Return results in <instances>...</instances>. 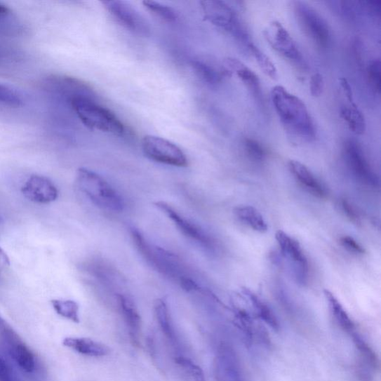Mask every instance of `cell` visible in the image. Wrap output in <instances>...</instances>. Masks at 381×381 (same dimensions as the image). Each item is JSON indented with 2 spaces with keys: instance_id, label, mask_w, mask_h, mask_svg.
I'll use <instances>...</instances> for the list:
<instances>
[{
  "instance_id": "cell-1",
  "label": "cell",
  "mask_w": 381,
  "mask_h": 381,
  "mask_svg": "<svg viewBox=\"0 0 381 381\" xmlns=\"http://www.w3.org/2000/svg\"><path fill=\"white\" fill-rule=\"evenodd\" d=\"M272 100L281 124L293 138L305 142L315 140L314 123L299 97L278 85L272 91Z\"/></svg>"
},
{
  "instance_id": "cell-2",
  "label": "cell",
  "mask_w": 381,
  "mask_h": 381,
  "mask_svg": "<svg viewBox=\"0 0 381 381\" xmlns=\"http://www.w3.org/2000/svg\"><path fill=\"white\" fill-rule=\"evenodd\" d=\"M93 95V91L79 92L65 98L84 126L114 136H124L125 125L112 110L97 103Z\"/></svg>"
},
{
  "instance_id": "cell-3",
  "label": "cell",
  "mask_w": 381,
  "mask_h": 381,
  "mask_svg": "<svg viewBox=\"0 0 381 381\" xmlns=\"http://www.w3.org/2000/svg\"><path fill=\"white\" fill-rule=\"evenodd\" d=\"M76 181L79 189L97 206L112 212L124 210L125 202L121 196L95 172L85 168H79Z\"/></svg>"
},
{
  "instance_id": "cell-4",
  "label": "cell",
  "mask_w": 381,
  "mask_h": 381,
  "mask_svg": "<svg viewBox=\"0 0 381 381\" xmlns=\"http://www.w3.org/2000/svg\"><path fill=\"white\" fill-rule=\"evenodd\" d=\"M0 347L23 373L34 375L39 372L40 363L35 354L1 316Z\"/></svg>"
},
{
  "instance_id": "cell-5",
  "label": "cell",
  "mask_w": 381,
  "mask_h": 381,
  "mask_svg": "<svg viewBox=\"0 0 381 381\" xmlns=\"http://www.w3.org/2000/svg\"><path fill=\"white\" fill-rule=\"evenodd\" d=\"M130 232L137 249L146 262L156 272L176 280L179 283L183 278L187 277L182 274L180 264L174 255L161 248L153 247L138 229L131 228Z\"/></svg>"
},
{
  "instance_id": "cell-6",
  "label": "cell",
  "mask_w": 381,
  "mask_h": 381,
  "mask_svg": "<svg viewBox=\"0 0 381 381\" xmlns=\"http://www.w3.org/2000/svg\"><path fill=\"white\" fill-rule=\"evenodd\" d=\"M204 19L223 29L248 46L250 41L248 32L241 24L236 12L227 4L218 0L201 2Z\"/></svg>"
},
{
  "instance_id": "cell-7",
  "label": "cell",
  "mask_w": 381,
  "mask_h": 381,
  "mask_svg": "<svg viewBox=\"0 0 381 381\" xmlns=\"http://www.w3.org/2000/svg\"><path fill=\"white\" fill-rule=\"evenodd\" d=\"M295 13L305 34L319 48L325 51L331 40L330 29L325 19L311 6L302 2L295 4Z\"/></svg>"
},
{
  "instance_id": "cell-8",
  "label": "cell",
  "mask_w": 381,
  "mask_h": 381,
  "mask_svg": "<svg viewBox=\"0 0 381 381\" xmlns=\"http://www.w3.org/2000/svg\"><path fill=\"white\" fill-rule=\"evenodd\" d=\"M142 147L145 155L154 162L180 168L188 166L186 154L166 139L149 135L143 138Z\"/></svg>"
},
{
  "instance_id": "cell-9",
  "label": "cell",
  "mask_w": 381,
  "mask_h": 381,
  "mask_svg": "<svg viewBox=\"0 0 381 381\" xmlns=\"http://www.w3.org/2000/svg\"><path fill=\"white\" fill-rule=\"evenodd\" d=\"M276 240L281 256L289 265L295 278L300 285H305L309 280V263L300 243L282 230L276 232Z\"/></svg>"
},
{
  "instance_id": "cell-10",
  "label": "cell",
  "mask_w": 381,
  "mask_h": 381,
  "mask_svg": "<svg viewBox=\"0 0 381 381\" xmlns=\"http://www.w3.org/2000/svg\"><path fill=\"white\" fill-rule=\"evenodd\" d=\"M343 156L352 175L367 187H377L379 180L361 145L353 140L343 145Z\"/></svg>"
},
{
  "instance_id": "cell-11",
  "label": "cell",
  "mask_w": 381,
  "mask_h": 381,
  "mask_svg": "<svg viewBox=\"0 0 381 381\" xmlns=\"http://www.w3.org/2000/svg\"><path fill=\"white\" fill-rule=\"evenodd\" d=\"M154 205L171 219L172 222L182 234L207 251L216 250V241L211 235L191 220L180 214L175 208L166 202L159 201Z\"/></svg>"
},
{
  "instance_id": "cell-12",
  "label": "cell",
  "mask_w": 381,
  "mask_h": 381,
  "mask_svg": "<svg viewBox=\"0 0 381 381\" xmlns=\"http://www.w3.org/2000/svg\"><path fill=\"white\" fill-rule=\"evenodd\" d=\"M102 4L123 27L133 33L147 36L150 34L149 23L129 3L121 0L103 1Z\"/></svg>"
},
{
  "instance_id": "cell-13",
  "label": "cell",
  "mask_w": 381,
  "mask_h": 381,
  "mask_svg": "<svg viewBox=\"0 0 381 381\" xmlns=\"http://www.w3.org/2000/svg\"><path fill=\"white\" fill-rule=\"evenodd\" d=\"M263 34L270 46L281 56L293 63L302 62V56L296 43L281 22L273 21L269 23Z\"/></svg>"
},
{
  "instance_id": "cell-14",
  "label": "cell",
  "mask_w": 381,
  "mask_h": 381,
  "mask_svg": "<svg viewBox=\"0 0 381 381\" xmlns=\"http://www.w3.org/2000/svg\"><path fill=\"white\" fill-rule=\"evenodd\" d=\"M22 192L28 200L42 204L52 203L58 196V191L53 182L40 175L31 176L25 182Z\"/></svg>"
},
{
  "instance_id": "cell-15",
  "label": "cell",
  "mask_w": 381,
  "mask_h": 381,
  "mask_svg": "<svg viewBox=\"0 0 381 381\" xmlns=\"http://www.w3.org/2000/svg\"><path fill=\"white\" fill-rule=\"evenodd\" d=\"M191 66L196 76L204 83L216 86L229 76L223 62L211 56H200L192 60Z\"/></svg>"
},
{
  "instance_id": "cell-16",
  "label": "cell",
  "mask_w": 381,
  "mask_h": 381,
  "mask_svg": "<svg viewBox=\"0 0 381 381\" xmlns=\"http://www.w3.org/2000/svg\"><path fill=\"white\" fill-rule=\"evenodd\" d=\"M288 166L293 178L305 191L319 199L327 198L328 191L325 184L308 167L297 161H290Z\"/></svg>"
},
{
  "instance_id": "cell-17",
  "label": "cell",
  "mask_w": 381,
  "mask_h": 381,
  "mask_svg": "<svg viewBox=\"0 0 381 381\" xmlns=\"http://www.w3.org/2000/svg\"><path fill=\"white\" fill-rule=\"evenodd\" d=\"M116 298L119 310L124 318L134 345L138 346L141 333V316L133 301L126 294L117 293Z\"/></svg>"
},
{
  "instance_id": "cell-18",
  "label": "cell",
  "mask_w": 381,
  "mask_h": 381,
  "mask_svg": "<svg viewBox=\"0 0 381 381\" xmlns=\"http://www.w3.org/2000/svg\"><path fill=\"white\" fill-rule=\"evenodd\" d=\"M223 64L229 76L235 74L253 93L258 96L261 95L260 79L251 69L242 63L240 60L234 58L225 59Z\"/></svg>"
},
{
  "instance_id": "cell-19",
  "label": "cell",
  "mask_w": 381,
  "mask_h": 381,
  "mask_svg": "<svg viewBox=\"0 0 381 381\" xmlns=\"http://www.w3.org/2000/svg\"><path fill=\"white\" fill-rule=\"evenodd\" d=\"M63 345L84 356L92 358L105 357L109 354V349L104 344L86 337H66Z\"/></svg>"
},
{
  "instance_id": "cell-20",
  "label": "cell",
  "mask_w": 381,
  "mask_h": 381,
  "mask_svg": "<svg viewBox=\"0 0 381 381\" xmlns=\"http://www.w3.org/2000/svg\"><path fill=\"white\" fill-rule=\"evenodd\" d=\"M234 213L240 222L253 230L264 233L268 230V226L261 213L251 206H237Z\"/></svg>"
},
{
  "instance_id": "cell-21",
  "label": "cell",
  "mask_w": 381,
  "mask_h": 381,
  "mask_svg": "<svg viewBox=\"0 0 381 381\" xmlns=\"http://www.w3.org/2000/svg\"><path fill=\"white\" fill-rule=\"evenodd\" d=\"M340 117L354 133L364 134L366 128L365 117L354 103L342 107L340 109Z\"/></svg>"
},
{
  "instance_id": "cell-22",
  "label": "cell",
  "mask_w": 381,
  "mask_h": 381,
  "mask_svg": "<svg viewBox=\"0 0 381 381\" xmlns=\"http://www.w3.org/2000/svg\"><path fill=\"white\" fill-rule=\"evenodd\" d=\"M324 294L328 303L330 311L338 325L342 329L347 331V333H353L354 324L340 302L333 293L328 290H324Z\"/></svg>"
},
{
  "instance_id": "cell-23",
  "label": "cell",
  "mask_w": 381,
  "mask_h": 381,
  "mask_svg": "<svg viewBox=\"0 0 381 381\" xmlns=\"http://www.w3.org/2000/svg\"><path fill=\"white\" fill-rule=\"evenodd\" d=\"M243 293L251 302L253 309L258 316H259L262 321L270 327L275 330H278L279 328L278 319L267 303L262 301L259 297L257 296V295L248 288H243Z\"/></svg>"
},
{
  "instance_id": "cell-24",
  "label": "cell",
  "mask_w": 381,
  "mask_h": 381,
  "mask_svg": "<svg viewBox=\"0 0 381 381\" xmlns=\"http://www.w3.org/2000/svg\"><path fill=\"white\" fill-rule=\"evenodd\" d=\"M154 312L157 323L159 327H161L163 334L172 342H176L175 329L171 321V316L166 301L162 299L157 300L154 304Z\"/></svg>"
},
{
  "instance_id": "cell-25",
  "label": "cell",
  "mask_w": 381,
  "mask_h": 381,
  "mask_svg": "<svg viewBox=\"0 0 381 381\" xmlns=\"http://www.w3.org/2000/svg\"><path fill=\"white\" fill-rule=\"evenodd\" d=\"M26 55L20 48L0 42V67L8 68L21 65Z\"/></svg>"
},
{
  "instance_id": "cell-26",
  "label": "cell",
  "mask_w": 381,
  "mask_h": 381,
  "mask_svg": "<svg viewBox=\"0 0 381 381\" xmlns=\"http://www.w3.org/2000/svg\"><path fill=\"white\" fill-rule=\"evenodd\" d=\"M21 31V26L11 9L0 4V35H15Z\"/></svg>"
},
{
  "instance_id": "cell-27",
  "label": "cell",
  "mask_w": 381,
  "mask_h": 381,
  "mask_svg": "<svg viewBox=\"0 0 381 381\" xmlns=\"http://www.w3.org/2000/svg\"><path fill=\"white\" fill-rule=\"evenodd\" d=\"M53 309L56 313L69 321L80 323L79 306L78 303L72 300H52Z\"/></svg>"
},
{
  "instance_id": "cell-28",
  "label": "cell",
  "mask_w": 381,
  "mask_h": 381,
  "mask_svg": "<svg viewBox=\"0 0 381 381\" xmlns=\"http://www.w3.org/2000/svg\"><path fill=\"white\" fill-rule=\"evenodd\" d=\"M247 46L255 58L258 65H259L265 75L273 80H276L278 72L272 60L253 43L250 42Z\"/></svg>"
},
{
  "instance_id": "cell-29",
  "label": "cell",
  "mask_w": 381,
  "mask_h": 381,
  "mask_svg": "<svg viewBox=\"0 0 381 381\" xmlns=\"http://www.w3.org/2000/svg\"><path fill=\"white\" fill-rule=\"evenodd\" d=\"M24 105L20 92L8 85L0 83V105L9 108H19Z\"/></svg>"
},
{
  "instance_id": "cell-30",
  "label": "cell",
  "mask_w": 381,
  "mask_h": 381,
  "mask_svg": "<svg viewBox=\"0 0 381 381\" xmlns=\"http://www.w3.org/2000/svg\"><path fill=\"white\" fill-rule=\"evenodd\" d=\"M243 151L250 161L262 163L267 156L266 147L259 141L253 138H245L242 142Z\"/></svg>"
},
{
  "instance_id": "cell-31",
  "label": "cell",
  "mask_w": 381,
  "mask_h": 381,
  "mask_svg": "<svg viewBox=\"0 0 381 381\" xmlns=\"http://www.w3.org/2000/svg\"><path fill=\"white\" fill-rule=\"evenodd\" d=\"M144 6L159 19L168 22H174L178 19V14L175 9L161 3L155 1H144Z\"/></svg>"
},
{
  "instance_id": "cell-32",
  "label": "cell",
  "mask_w": 381,
  "mask_h": 381,
  "mask_svg": "<svg viewBox=\"0 0 381 381\" xmlns=\"http://www.w3.org/2000/svg\"><path fill=\"white\" fill-rule=\"evenodd\" d=\"M175 363L179 366L181 370L193 380L206 381L205 375L202 368L190 359L180 355L175 357Z\"/></svg>"
},
{
  "instance_id": "cell-33",
  "label": "cell",
  "mask_w": 381,
  "mask_h": 381,
  "mask_svg": "<svg viewBox=\"0 0 381 381\" xmlns=\"http://www.w3.org/2000/svg\"><path fill=\"white\" fill-rule=\"evenodd\" d=\"M367 78L371 88L375 93H380L381 88V63L380 59H374L368 63Z\"/></svg>"
},
{
  "instance_id": "cell-34",
  "label": "cell",
  "mask_w": 381,
  "mask_h": 381,
  "mask_svg": "<svg viewBox=\"0 0 381 381\" xmlns=\"http://www.w3.org/2000/svg\"><path fill=\"white\" fill-rule=\"evenodd\" d=\"M353 338L355 346L360 352L364 361L371 367L376 368L378 366V359L373 350L357 335L354 334Z\"/></svg>"
},
{
  "instance_id": "cell-35",
  "label": "cell",
  "mask_w": 381,
  "mask_h": 381,
  "mask_svg": "<svg viewBox=\"0 0 381 381\" xmlns=\"http://www.w3.org/2000/svg\"><path fill=\"white\" fill-rule=\"evenodd\" d=\"M340 243L344 248L352 254L363 255L366 253L363 246L350 236H342Z\"/></svg>"
},
{
  "instance_id": "cell-36",
  "label": "cell",
  "mask_w": 381,
  "mask_h": 381,
  "mask_svg": "<svg viewBox=\"0 0 381 381\" xmlns=\"http://www.w3.org/2000/svg\"><path fill=\"white\" fill-rule=\"evenodd\" d=\"M325 81L319 73H315L310 79V91L314 97L321 96L324 91Z\"/></svg>"
},
{
  "instance_id": "cell-37",
  "label": "cell",
  "mask_w": 381,
  "mask_h": 381,
  "mask_svg": "<svg viewBox=\"0 0 381 381\" xmlns=\"http://www.w3.org/2000/svg\"><path fill=\"white\" fill-rule=\"evenodd\" d=\"M0 381H22L2 357H0Z\"/></svg>"
},
{
  "instance_id": "cell-38",
  "label": "cell",
  "mask_w": 381,
  "mask_h": 381,
  "mask_svg": "<svg viewBox=\"0 0 381 381\" xmlns=\"http://www.w3.org/2000/svg\"><path fill=\"white\" fill-rule=\"evenodd\" d=\"M341 206L343 213H345L353 223L359 224L361 222L359 213L348 201L343 199L341 201Z\"/></svg>"
},
{
  "instance_id": "cell-39",
  "label": "cell",
  "mask_w": 381,
  "mask_h": 381,
  "mask_svg": "<svg viewBox=\"0 0 381 381\" xmlns=\"http://www.w3.org/2000/svg\"><path fill=\"white\" fill-rule=\"evenodd\" d=\"M361 4L364 5L366 10L370 12L371 14L375 16H380L381 10V2L380 0H376V1L375 0L373 1H365L361 2Z\"/></svg>"
},
{
  "instance_id": "cell-40",
  "label": "cell",
  "mask_w": 381,
  "mask_h": 381,
  "mask_svg": "<svg viewBox=\"0 0 381 381\" xmlns=\"http://www.w3.org/2000/svg\"><path fill=\"white\" fill-rule=\"evenodd\" d=\"M339 81L340 87L342 89L344 94H345L347 100L350 103H354L352 88L347 79L345 78H341Z\"/></svg>"
},
{
  "instance_id": "cell-41",
  "label": "cell",
  "mask_w": 381,
  "mask_h": 381,
  "mask_svg": "<svg viewBox=\"0 0 381 381\" xmlns=\"http://www.w3.org/2000/svg\"><path fill=\"white\" fill-rule=\"evenodd\" d=\"M10 265L9 258L5 251L0 248V273Z\"/></svg>"
},
{
  "instance_id": "cell-42",
  "label": "cell",
  "mask_w": 381,
  "mask_h": 381,
  "mask_svg": "<svg viewBox=\"0 0 381 381\" xmlns=\"http://www.w3.org/2000/svg\"><path fill=\"white\" fill-rule=\"evenodd\" d=\"M4 223V217L0 214V225Z\"/></svg>"
}]
</instances>
